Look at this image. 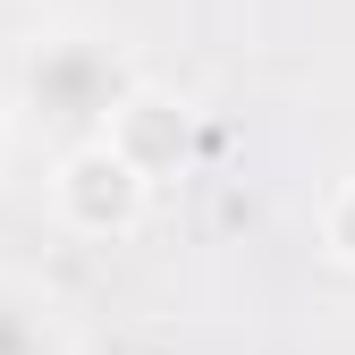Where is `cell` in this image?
Masks as SVG:
<instances>
[{
    "mask_svg": "<svg viewBox=\"0 0 355 355\" xmlns=\"http://www.w3.org/2000/svg\"><path fill=\"white\" fill-rule=\"evenodd\" d=\"M144 203H153L144 169L127 161L110 136L68 144L60 169H51V211H60V229H76V237H127L144 220Z\"/></svg>",
    "mask_w": 355,
    "mask_h": 355,
    "instance_id": "cell-1",
    "label": "cell"
},
{
    "mask_svg": "<svg viewBox=\"0 0 355 355\" xmlns=\"http://www.w3.org/2000/svg\"><path fill=\"white\" fill-rule=\"evenodd\" d=\"M322 245H330V262H347V271H355V178H347V187H330V203H322Z\"/></svg>",
    "mask_w": 355,
    "mask_h": 355,
    "instance_id": "cell-3",
    "label": "cell"
},
{
    "mask_svg": "<svg viewBox=\"0 0 355 355\" xmlns=\"http://www.w3.org/2000/svg\"><path fill=\"white\" fill-rule=\"evenodd\" d=\"M102 136L144 169V187H161V178H178L187 169V144H195V127H187V102H169V94H153V85H136L119 110H110V127Z\"/></svg>",
    "mask_w": 355,
    "mask_h": 355,
    "instance_id": "cell-2",
    "label": "cell"
}]
</instances>
